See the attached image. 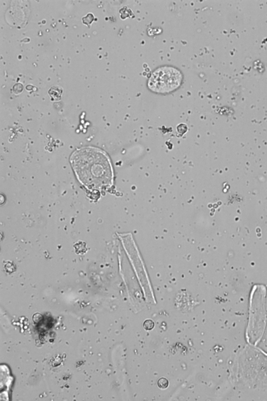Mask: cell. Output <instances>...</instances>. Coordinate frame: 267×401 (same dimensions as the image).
Instances as JSON below:
<instances>
[{"instance_id":"7a4b0ae2","label":"cell","mask_w":267,"mask_h":401,"mask_svg":"<svg viewBox=\"0 0 267 401\" xmlns=\"http://www.w3.org/2000/svg\"><path fill=\"white\" fill-rule=\"evenodd\" d=\"M183 75L174 67H163L153 72L148 81L151 91L159 94L171 93L181 86Z\"/></svg>"},{"instance_id":"277c9868","label":"cell","mask_w":267,"mask_h":401,"mask_svg":"<svg viewBox=\"0 0 267 401\" xmlns=\"http://www.w3.org/2000/svg\"><path fill=\"white\" fill-rule=\"evenodd\" d=\"M143 327L147 331H150L155 327V323L152 320L147 319L144 322Z\"/></svg>"},{"instance_id":"5b68a950","label":"cell","mask_w":267,"mask_h":401,"mask_svg":"<svg viewBox=\"0 0 267 401\" xmlns=\"http://www.w3.org/2000/svg\"><path fill=\"white\" fill-rule=\"evenodd\" d=\"M158 385L159 387L162 389H167L169 386V381L165 378H161L158 381Z\"/></svg>"},{"instance_id":"8992f818","label":"cell","mask_w":267,"mask_h":401,"mask_svg":"<svg viewBox=\"0 0 267 401\" xmlns=\"http://www.w3.org/2000/svg\"><path fill=\"white\" fill-rule=\"evenodd\" d=\"M93 20V16L92 14H89L86 17L83 18V22L85 24H86L87 25H89L91 24V22Z\"/></svg>"},{"instance_id":"3957f363","label":"cell","mask_w":267,"mask_h":401,"mask_svg":"<svg viewBox=\"0 0 267 401\" xmlns=\"http://www.w3.org/2000/svg\"><path fill=\"white\" fill-rule=\"evenodd\" d=\"M62 91L61 88L58 87H54L50 90L49 94L51 97L55 99V100H59L61 98Z\"/></svg>"},{"instance_id":"6da1fadb","label":"cell","mask_w":267,"mask_h":401,"mask_svg":"<svg viewBox=\"0 0 267 401\" xmlns=\"http://www.w3.org/2000/svg\"><path fill=\"white\" fill-rule=\"evenodd\" d=\"M70 162L78 180L88 190L96 191L112 185L111 162L107 154L99 148H79L71 155Z\"/></svg>"}]
</instances>
